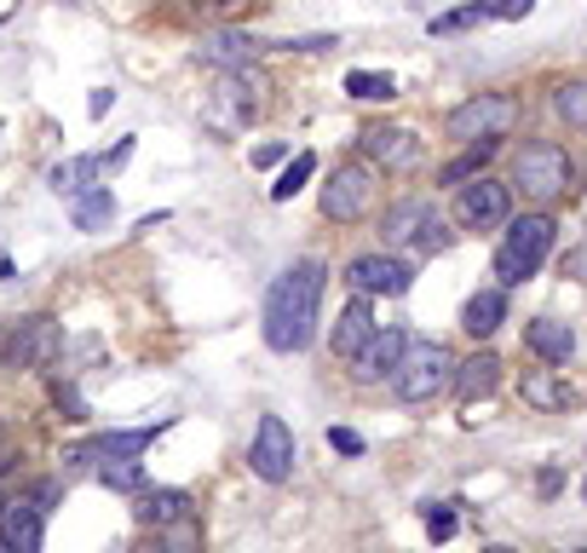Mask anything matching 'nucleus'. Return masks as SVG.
<instances>
[{
    "label": "nucleus",
    "instance_id": "18",
    "mask_svg": "<svg viewBox=\"0 0 587 553\" xmlns=\"http://www.w3.org/2000/svg\"><path fill=\"white\" fill-rule=\"evenodd\" d=\"M253 58H260V41L242 35V30H214V35H202V64H214L219 75L253 69Z\"/></svg>",
    "mask_w": 587,
    "mask_h": 553
},
{
    "label": "nucleus",
    "instance_id": "11",
    "mask_svg": "<svg viewBox=\"0 0 587 553\" xmlns=\"http://www.w3.org/2000/svg\"><path fill=\"white\" fill-rule=\"evenodd\" d=\"M58 346L53 317H12L0 323V369H35Z\"/></svg>",
    "mask_w": 587,
    "mask_h": 553
},
{
    "label": "nucleus",
    "instance_id": "7",
    "mask_svg": "<svg viewBox=\"0 0 587 553\" xmlns=\"http://www.w3.org/2000/svg\"><path fill=\"white\" fill-rule=\"evenodd\" d=\"M294 462H300V444H294V426L283 415H260L253 426V444H248V473L260 485H289L294 479Z\"/></svg>",
    "mask_w": 587,
    "mask_h": 553
},
{
    "label": "nucleus",
    "instance_id": "38",
    "mask_svg": "<svg viewBox=\"0 0 587 553\" xmlns=\"http://www.w3.org/2000/svg\"><path fill=\"white\" fill-rule=\"evenodd\" d=\"M289 156H294L289 144H260V150H253V167H276V162H289Z\"/></svg>",
    "mask_w": 587,
    "mask_h": 553
},
{
    "label": "nucleus",
    "instance_id": "36",
    "mask_svg": "<svg viewBox=\"0 0 587 553\" xmlns=\"http://www.w3.org/2000/svg\"><path fill=\"white\" fill-rule=\"evenodd\" d=\"M328 449H335V456H363V433H351V426H328Z\"/></svg>",
    "mask_w": 587,
    "mask_h": 553
},
{
    "label": "nucleus",
    "instance_id": "2",
    "mask_svg": "<svg viewBox=\"0 0 587 553\" xmlns=\"http://www.w3.org/2000/svg\"><path fill=\"white\" fill-rule=\"evenodd\" d=\"M553 237H558V219H553L547 208L507 219V237H501V248H496V283H501V289H524L530 276L547 265Z\"/></svg>",
    "mask_w": 587,
    "mask_h": 553
},
{
    "label": "nucleus",
    "instance_id": "40",
    "mask_svg": "<svg viewBox=\"0 0 587 553\" xmlns=\"http://www.w3.org/2000/svg\"><path fill=\"white\" fill-rule=\"evenodd\" d=\"M127 156H133V139H121V144H116V150H110V156H98V162H105V167H121V162H127Z\"/></svg>",
    "mask_w": 587,
    "mask_h": 553
},
{
    "label": "nucleus",
    "instance_id": "45",
    "mask_svg": "<svg viewBox=\"0 0 587 553\" xmlns=\"http://www.w3.org/2000/svg\"><path fill=\"white\" fill-rule=\"evenodd\" d=\"M581 501H587V479H581Z\"/></svg>",
    "mask_w": 587,
    "mask_h": 553
},
{
    "label": "nucleus",
    "instance_id": "24",
    "mask_svg": "<svg viewBox=\"0 0 587 553\" xmlns=\"http://www.w3.org/2000/svg\"><path fill=\"white\" fill-rule=\"evenodd\" d=\"M69 214H75V231H105V225L116 219V196H110V185H87V191L69 203Z\"/></svg>",
    "mask_w": 587,
    "mask_h": 553
},
{
    "label": "nucleus",
    "instance_id": "43",
    "mask_svg": "<svg viewBox=\"0 0 587 553\" xmlns=\"http://www.w3.org/2000/svg\"><path fill=\"white\" fill-rule=\"evenodd\" d=\"M0 449H12V426L7 421H0Z\"/></svg>",
    "mask_w": 587,
    "mask_h": 553
},
{
    "label": "nucleus",
    "instance_id": "20",
    "mask_svg": "<svg viewBox=\"0 0 587 553\" xmlns=\"http://www.w3.org/2000/svg\"><path fill=\"white\" fill-rule=\"evenodd\" d=\"M519 392H524V404H530V410H542V415H558V410H570V404H576V387H570V381H558V369H553V364H547V369H524Z\"/></svg>",
    "mask_w": 587,
    "mask_h": 553
},
{
    "label": "nucleus",
    "instance_id": "19",
    "mask_svg": "<svg viewBox=\"0 0 587 553\" xmlns=\"http://www.w3.org/2000/svg\"><path fill=\"white\" fill-rule=\"evenodd\" d=\"M524 346H530L542 364L558 369V364L576 358V329H570V323H558V317H530V323H524Z\"/></svg>",
    "mask_w": 587,
    "mask_h": 553
},
{
    "label": "nucleus",
    "instance_id": "14",
    "mask_svg": "<svg viewBox=\"0 0 587 553\" xmlns=\"http://www.w3.org/2000/svg\"><path fill=\"white\" fill-rule=\"evenodd\" d=\"M501 358L490 346H478V351H467V358H455V381H449V392L461 398V404H478V398H490L496 387H501Z\"/></svg>",
    "mask_w": 587,
    "mask_h": 553
},
{
    "label": "nucleus",
    "instance_id": "29",
    "mask_svg": "<svg viewBox=\"0 0 587 553\" xmlns=\"http://www.w3.org/2000/svg\"><path fill=\"white\" fill-rule=\"evenodd\" d=\"M98 485L121 490V496H139L144 490V462H98Z\"/></svg>",
    "mask_w": 587,
    "mask_h": 553
},
{
    "label": "nucleus",
    "instance_id": "41",
    "mask_svg": "<svg viewBox=\"0 0 587 553\" xmlns=\"http://www.w3.org/2000/svg\"><path fill=\"white\" fill-rule=\"evenodd\" d=\"M110 105H116V93H93V98H87V110H93V116H105Z\"/></svg>",
    "mask_w": 587,
    "mask_h": 553
},
{
    "label": "nucleus",
    "instance_id": "13",
    "mask_svg": "<svg viewBox=\"0 0 587 553\" xmlns=\"http://www.w3.org/2000/svg\"><path fill=\"white\" fill-rule=\"evenodd\" d=\"M0 547L7 553H41L46 547V508L35 496H18L0 508Z\"/></svg>",
    "mask_w": 587,
    "mask_h": 553
},
{
    "label": "nucleus",
    "instance_id": "22",
    "mask_svg": "<svg viewBox=\"0 0 587 553\" xmlns=\"http://www.w3.org/2000/svg\"><path fill=\"white\" fill-rule=\"evenodd\" d=\"M501 323H507V289H501V283H496V289H478L467 306H461V329H467L472 340H490Z\"/></svg>",
    "mask_w": 587,
    "mask_h": 553
},
{
    "label": "nucleus",
    "instance_id": "3",
    "mask_svg": "<svg viewBox=\"0 0 587 553\" xmlns=\"http://www.w3.org/2000/svg\"><path fill=\"white\" fill-rule=\"evenodd\" d=\"M449 381H455V351L444 340H410L392 369L398 404H432V398L449 392Z\"/></svg>",
    "mask_w": 587,
    "mask_h": 553
},
{
    "label": "nucleus",
    "instance_id": "33",
    "mask_svg": "<svg viewBox=\"0 0 587 553\" xmlns=\"http://www.w3.org/2000/svg\"><path fill=\"white\" fill-rule=\"evenodd\" d=\"M467 7L483 12V18H530L535 0H467Z\"/></svg>",
    "mask_w": 587,
    "mask_h": 553
},
{
    "label": "nucleus",
    "instance_id": "34",
    "mask_svg": "<svg viewBox=\"0 0 587 553\" xmlns=\"http://www.w3.org/2000/svg\"><path fill=\"white\" fill-rule=\"evenodd\" d=\"M276 53H328V46H340V35H289V41H271Z\"/></svg>",
    "mask_w": 587,
    "mask_h": 553
},
{
    "label": "nucleus",
    "instance_id": "25",
    "mask_svg": "<svg viewBox=\"0 0 587 553\" xmlns=\"http://www.w3.org/2000/svg\"><path fill=\"white\" fill-rule=\"evenodd\" d=\"M98 173H105V162H98V156H75V162H58L53 173H46V185L75 203V196L87 191V180H98Z\"/></svg>",
    "mask_w": 587,
    "mask_h": 553
},
{
    "label": "nucleus",
    "instance_id": "1",
    "mask_svg": "<svg viewBox=\"0 0 587 553\" xmlns=\"http://www.w3.org/2000/svg\"><path fill=\"white\" fill-rule=\"evenodd\" d=\"M323 289H328V260L317 254H305L294 260L276 283L265 289V323H260V335L271 351H305L317 340V317H323Z\"/></svg>",
    "mask_w": 587,
    "mask_h": 553
},
{
    "label": "nucleus",
    "instance_id": "6",
    "mask_svg": "<svg viewBox=\"0 0 587 553\" xmlns=\"http://www.w3.org/2000/svg\"><path fill=\"white\" fill-rule=\"evenodd\" d=\"M369 203H374V162H340L323 180V196H317L328 225H357L369 214Z\"/></svg>",
    "mask_w": 587,
    "mask_h": 553
},
{
    "label": "nucleus",
    "instance_id": "16",
    "mask_svg": "<svg viewBox=\"0 0 587 553\" xmlns=\"http://www.w3.org/2000/svg\"><path fill=\"white\" fill-rule=\"evenodd\" d=\"M374 329H380V323H374V312H369V300L357 294V300H346V306H340V317L328 323V351L351 364L357 351L369 346V335H374Z\"/></svg>",
    "mask_w": 587,
    "mask_h": 553
},
{
    "label": "nucleus",
    "instance_id": "9",
    "mask_svg": "<svg viewBox=\"0 0 587 553\" xmlns=\"http://www.w3.org/2000/svg\"><path fill=\"white\" fill-rule=\"evenodd\" d=\"M173 421H156V426H116V433H93L81 444L64 449V467H81V462H139L150 444L167 433Z\"/></svg>",
    "mask_w": 587,
    "mask_h": 553
},
{
    "label": "nucleus",
    "instance_id": "31",
    "mask_svg": "<svg viewBox=\"0 0 587 553\" xmlns=\"http://www.w3.org/2000/svg\"><path fill=\"white\" fill-rule=\"evenodd\" d=\"M162 542H167V553H202V524H196V513L178 519V524H167Z\"/></svg>",
    "mask_w": 587,
    "mask_h": 553
},
{
    "label": "nucleus",
    "instance_id": "47",
    "mask_svg": "<svg viewBox=\"0 0 587 553\" xmlns=\"http://www.w3.org/2000/svg\"><path fill=\"white\" fill-rule=\"evenodd\" d=\"M0 508H7V501H0Z\"/></svg>",
    "mask_w": 587,
    "mask_h": 553
},
{
    "label": "nucleus",
    "instance_id": "39",
    "mask_svg": "<svg viewBox=\"0 0 587 553\" xmlns=\"http://www.w3.org/2000/svg\"><path fill=\"white\" fill-rule=\"evenodd\" d=\"M127 553H167V542H162V531H144L133 547H127Z\"/></svg>",
    "mask_w": 587,
    "mask_h": 553
},
{
    "label": "nucleus",
    "instance_id": "44",
    "mask_svg": "<svg viewBox=\"0 0 587 553\" xmlns=\"http://www.w3.org/2000/svg\"><path fill=\"white\" fill-rule=\"evenodd\" d=\"M483 553H519V547H501V542H496V547H483Z\"/></svg>",
    "mask_w": 587,
    "mask_h": 553
},
{
    "label": "nucleus",
    "instance_id": "30",
    "mask_svg": "<svg viewBox=\"0 0 587 553\" xmlns=\"http://www.w3.org/2000/svg\"><path fill=\"white\" fill-rule=\"evenodd\" d=\"M415 248H421V254L432 260V254H449V248H455V231H449V225L438 219V214H432L426 225H421V237H415Z\"/></svg>",
    "mask_w": 587,
    "mask_h": 553
},
{
    "label": "nucleus",
    "instance_id": "46",
    "mask_svg": "<svg viewBox=\"0 0 587 553\" xmlns=\"http://www.w3.org/2000/svg\"><path fill=\"white\" fill-rule=\"evenodd\" d=\"M576 553H587V547H576Z\"/></svg>",
    "mask_w": 587,
    "mask_h": 553
},
{
    "label": "nucleus",
    "instance_id": "8",
    "mask_svg": "<svg viewBox=\"0 0 587 553\" xmlns=\"http://www.w3.org/2000/svg\"><path fill=\"white\" fill-rule=\"evenodd\" d=\"M340 283L351 289V294H387V300H398V294H410L415 289V265L410 260H398L392 248H380V254H357V260H346V271H340Z\"/></svg>",
    "mask_w": 587,
    "mask_h": 553
},
{
    "label": "nucleus",
    "instance_id": "23",
    "mask_svg": "<svg viewBox=\"0 0 587 553\" xmlns=\"http://www.w3.org/2000/svg\"><path fill=\"white\" fill-rule=\"evenodd\" d=\"M496 150H501V139H478V144H461L455 156L438 167V185H467V180H478V173H490V162H496Z\"/></svg>",
    "mask_w": 587,
    "mask_h": 553
},
{
    "label": "nucleus",
    "instance_id": "26",
    "mask_svg": "<svg viewBox=\"0 0 587 553\" xmlns=\"http://www.w3.org/2000/svg\"><path fill=\"white\" fill-rule=\"evenodd\" d=\"M312 173H317V156L312 150H300V156L283 162V173H276V185H271V203H294V196L312 185Z\"/></svg>",
    "mask_w": 587,
    "mask_h": 553
},
{
    "label": "nucleus",
    "instance_id": "5",
    "mask_svg": "<svg viewBox=\"0 0 587 553\" xmlns=\"http://www.w3.org/2000/svg\"><path fill=\"white\" fill-rule=\"evenodd\" d=\"M519 121V98L513 93H472L467 105H455L444 116V133L455 144H478V139H507Z\"/></svg>",
    "mask_w": 587,
    "mask_h": 553
},
{
    "label": "nucleus",
    "instance_id": "15",
    "mask_svg": "<svg viewBox=\"0 0 587 553\" xmlns=\"http://www.w3.org/2000/svg\"><path fill=\"white\" fill-rule=\"evenodd\" d=\"M357 144H363V162L392 167V173L421 162V139L410 128H363V133H357Z\"/></svg>",
    "mask_w": 587,
    "mask_h": 553
},
{
    "label": "nucleus",
    "instance_id": "21",
    "mask_svg": "<svg viewBox=\"0 0 587 553\" xmlns=\"http://www.w3.org/2000/svg\"><path fill=\"white\" fill-rule=\"evenodd\" d=\"M426 219H432V203H426V196H403V203H392L387 214H380V248L415 242Z\"/></svg>",
    "mask_w": 587,
    "mask_h": 553
},
{
    "label": "nucleus",
    "instance_id": "10",
    "mask_svg": "<svg viewBox=\"0 0 587 553\" xmlns=\"http://www.w3.org/2000/svg\"><path fill=\"white\" fill-rule=\"evenodd\" d=\"M455 219H461L467 231H490V225H507V219H513V185L490 180V173H478V180L455 185Z\"/></svg>",
    "mask_w": 587,
    "mask_h": 553
},
{
    "label": "nucleus",
    "instance_id": "35",
    "mask_svg": "<svg viewBox=\"0 0 587 553\" xmlns=\"http://www.w3.org/2000/svg\"><path fill=\"white\" fill-rule=\"evenodd\" d=\"M53 404L64 410V421H87V398L75 392L69 381H58V387H53Z\"/></svg>",
    "mask_w": 587,
    "mask_h": 553
},
{
    "label": "nucleus",
    "instance_id": "32",
    "mask_svg": "<svg viewBox=\"0 0 587 553\" xmlns=\"http://www.w3.org/2000/svg\"><path fill=\"white\" fill-rule=\"evenodd\" d=\"M455 508H461V501H426V536L432 542H449L455 536Z\"/></svg>",
    "mask_w": 587,
    "mask_h": 553
},
{
    "label": "nucleus",
    "instance_id": "42",
    "mask_svg": "<svg viewBox=\"0 0 587 553\" xmlns=\"http://www.w3.org/2000/svg\"><path fill=\"white\" fill-rule=\"evenodd\" d=\"M196 7H208V12H237V7H248V0H196Z\"/></svg>",
    "mask_w": 587,
    "mask_h": 553
},
{
    "label": "nucleus",
    "instance_id": "12",
    "mask_svg": "<svg viewBox=\"0 0 587 553\" xmlns=\"http://www.w3.org/2000/svg\"><path fill=\"white\" fill-rule=\"evenodd\" d=\"M403 346H410V329H403V323H387V329H374L369 346L351 358V381H357V387L392 381V369H398V358H403Z\"/></svg>",
    "mask_w": 587,
    "mask_h": 553
},
{
    "label": "nucleus",
    "instance_id": "17",
    "mask_svg": "<svg viewBox=\"0 0 587 553\" xmlns=\"http://www.w3.org/2000/svg\"><path fill=\"white\" fill-rule=\"evenodd\" d=\"M196 513V501H191V490H173V485H156V490H139V501H133V519L144 524V531H167V524H178V519H191Z\"/></svg>",
    "mask_w": 587,
    "mask_h": 553
},
{
    "label": "nucleus",
    "instance_id": "37",
    "mask_svg": "<svg viewBox=\"0 0 587 553\" xmlns=\"http://www.w3.org/2000/svg\"><path fill=\"white\" fill-rule=\"evenodd\" d=\"M483 12L461 7V12H444V18H432V35H455V30H467V23H478Z\"/></svg>",
    "mask_w": 587,
    "mask_h": 553
},
{
    "label": "nucleus",
    "instance_id": "4",
    "mask_svg": "<svg viewBox=\"0 0 587 553\" xmlns=\"http://www.w3.org/2000/svg\"><path fill=\"white\" fill-rule=\"evenodd\" d=\"M570 150L565 144H553V139H530L519 156H513V191H524L530 203H553V196H565L570 191Z\"/></svg>",
    "mask_w": 587,
    "mask_h": 553
},
{
    "label": "nucleus",
    "instance_id": "27",
    "mask_svg": "<svg viewBox=\"0 0 587 553\" xmlns=\"http://www.w3.org/2000/svg\"><path fill=\"white\" fill-rule=\"evenodd\" d=\"M346 93L357 98V105H387V98H398V82L387 69H351L346 75Z\"/></svg>",
    "mask_w": 587,
    "mask_h": 553
},
{
    "label": "nucleus",
    "instance_id": "28",
    "mask_svg": "<svg viewBox=\"0 0 587 553\" xmlns=\"http://www.w3.org/2000/svg\"><path fill=\"white\" fill-rule=\"evenodd\" d=\"M553 116L565 121V128L587 133V82H558L553 87Z\"/></svg>",
    "mask_w": 587,
    "mask_h": 553
}]
</instances>
